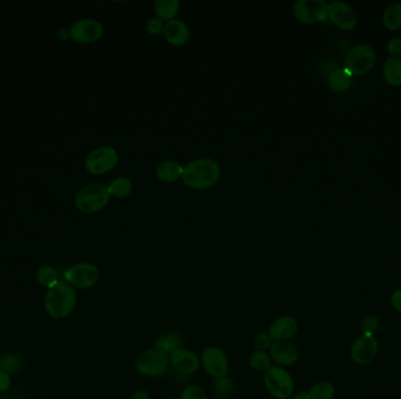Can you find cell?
Instances as JSON below:
<instances>
[{
	"label": "cell",
	"instance_id": "6da1fadb",
	"mask_svg": "<svg viewBox=\"0 0 401 399\" xmlns=\"http://www.w3.org/2000/svg\"><path fill=\"white\" fill-rule=\"evenodd\" d=\"M221 178L220 165L210 158H199L190 162L183 169L182 180L194 190H206L218 184Z\"/></svg>",
	"mask_w": 401,
	"mask_h": 399
},
{
	"label": "cell",
	"instance_id": "7a4b0ae2",
	"mask_svg": "<svg viewBox=\"0 0 401 399\" xmlns=\"http://www.w3.org/2000/svg\"><path fill=\"white\" fill-rule=\"evenodd\" d=\"M45 309L53 319H65L77 306V293L66 281H58L48 288L45 297Z\"/></svg>",
	"mask_w": 401,
	"mask_h": 399
},
{
	"label": "cell",
	"instance_id": "3957f363",
	"mask_svg": "<svg viewBox=\"0 0 401 399\" xmlns=\"http://www.w3.org/2000/svg\"><path fill=\"white\" fill-rule=\"evenodd\" d=\"M376 61L377 53L374 48L370 45H357L347 52L344 60V68L352 77H363L373 70Z\"/></svg>",
	"mask_w": 401,
	"mask_h": 399
},
{
	"label": "cell",
	"instance_id": "277c9868",
	"mask_svg": "<svg viewBox=\"0 0 401 399\" xmlns=\"http://www.w3.org/2000/svg\"><path fill=\"white\" fill-rule=\"evenodd\" d=\"M111 197L108 189L103 184H89L77 192L74 203L82 212L96 213L108 205Z\"/></svg>",
	"mask_w": 401,
	"mask_h": 399
},
{
	"label": "cell",
	"instance_id": "5b68a950",
	"mask_svg": "<svg viewBox=\"0 0 401 399\" xmlns=\"http://www.w3.org/2000/svg\"><path fill=\"white\" fill-rule=\"evenodd\" d=\"M264 385L269 395L276 399H287L295 391V381L283 366H273L264 373Z\"/></svg>",
	"mask_w": 401,
	"mask_h": 399
},
{
	"label": "cell",
	"instance_id": "8992f818",
	"mask_svg": "<svg viewBox=\"0 0 401 399\" xmlns=\"http://www.w3.org/2000/svg\"><path fill=\"white\" fill-rule=\"evenodd\" d=\"M169 356L163 355L155 349L144 350L135 359V369L144 377H161L169 370Z\"/></svg>",
	"mask_w": 401,
	"mask_h": 399
},
{
	"label": "cell",
	"instance_id": "52a82bcc",
	"mask_svg": "<svg viewBox=\"0 0 401 399\" xmlns=\"http://www.w3.org/2000/svg\"><path fill=\"white\" fill-rule=\"evenodd\" d=\"M63 278L73 288L75 287L79 290H89L99 281L100 273L96 265L79 263L66 269Z\"/></svg>",
	"mask_w": 401,
	"mask_h": 399
},
{
	"label": "cell",
	"instance_id": "ba28073f",
	"mask_svg": "<svg viewBox=\"0 0 401 399\" xmlns=\"http://www.w3.org/2000/svg\"><path fill=\"white\" fill-rule=\"evenodd\" d=\"M118 163V151L112 147L96 148L85 159L86 170L96 176L109 173Z\"/></svg>",
	"mask_w": 401,
	"mask_h": 399
},
{
	"label": "cell",
	"instance_id": "9c48e42d",
	"mask_svg": "<svg viewBox=\"0 0 401 399\" xmlns=\"http://www.w3.org/2000/svg\"><path fill=\"white\" fill-rule=\"evenodd\" d=\"M328 8L324 0H298L294 5V15L303 24H317L328 20Z\"/></svg>",
	"mask_w": 401,
	"mask_h": 399
},
{
	"label": "cell",
	"instance_id": "30bf717a",
	"mask_svg": "<svg viewBox=\"0 0 401 399\" xmlns=\"http://www.w3.org/2000/svg\"><path fill=\"white\" fill-rule=\"evenodd\" d=\"M379 352V342L376 336L361 335L351 345V359L358 366H368L373 362Z\"/></svg>",
	"mask_w": 401,
	"mask_h": 399
},
{
	"label": "cell",
	"instance_id": "8fae6325",
	"mask_svg": "<svg viewBox=\"0 0 401 399\" xmlns=\"http://www.w3.org/2000/svg\"><path fill=\"white\" fill-rule=\"evenodd\" d=\"M201 364L206 374L211 377L221 378L228 376L229 361L225 352L218 347H208L201 355Z\"/></svg>",
	"mask_w": 401,
	"mask_h": 399
},
{
	"label": "cell",
	"instance_id": "7c38bea8",
	"mask_svg": "<svg viewBox=\"0 0 401 399\" xmlns=\"http://www.w3.org/2000/svg\"><path fill=\"white\" fill-rule=\"evenodd\" d=\"M70 38L77 44H92L103 34V25L94 19H82L70 26Z\"/></svg>",
	"mask_w": 401,
	"mask_h": 399
},
{
	"label": "cell",
	"instance_id": "4fadbf2b",
	"mask_svg": "<svg viewBox=\"0 0 401 399\" xmlns=\"http://www.w3.org/2000/svg\"><path fill=\"white\" fill-rule=\"evenodd\" d=\"M328 19L342 31L354 30L358 24V15L354 8L342 0L328 4Z\"/></svg>",
	"mask_w": 401,
	"mask_h": 399
},
{
	"label": "cell",
	"instance_id": "5bb4252c",
	"mask_svg": "<svg viewBox=\"0 0 401 399\" xmlns=\"http://www.w3.org/2000/svg\"><path fill=\"white\" fill-rule=\"evenodd\" d=\"M170 364L182 375L195 374L201 366V359L195 352L186 348H179L169 356Z\"/></svg>",
	"mask_w": 401,
	"mask_h": 399
},
{
	"label": "cell",
	"instance_id": "9a60e30c",
	"mask_svg": "<svg viewBox=\"0 0 401 399\" xmlns=\"http://www.w3.org/2000/svg\"><path fill=\"white\" fill-rule=\"evenodd\" d=\"M269 350L271 361L278 366H294L299 359L298 349L289 341H275Z\"/></svg>",
	"mask_w": 401,
	"mask_h": 399
},
{
	"label": "cell",
	"instance_id": "2e32d148",
	"mask_svg": "<svg viewBox=\"0 0 401 399\" xmlns=\"http://www.w3.org/2000/svg\"><path fill=\"white\" fill-rule=\"evenodd\" d=\"M299 326L294 316L285 315L277 319L269 329L273 341H290L298 333Z\"/></svg>",
	"mask_w": 401,
	"mask_h": 399
},
{
	"label": "cell",
	"instance_id": "e0dca14e",
	"mask_svg": "<svg viewBox=\"0 0 401 399\" xmlns=\"http://www.w3.org/2000/svg\"><path fill=\"white\" fill-rule=\"evenodd\" d=\"M163 36L170 45L179 47L188 42L190 39V30L186 22L174 19L165 25Z\"/></svg>",
	"mask_w": 401,
	"mask_h": 399
},
{
	"label": "cell",
	"instance_id": "ac0fdd59",
	"mask_svg": "<svg viewBox=\"0 0 401 399\" xmlns=\"http://www.w3.org/2000/svg\"><path fill=\"white\" fill-rule=\"evenodd\" d=\"M184 166L177 162L167 159L158 164L156 176L163 183H175L183 176Z\"/></svg>",
	"mask_w": 401,
	"mask_h": 399
},
{
	"label": "cell",
	"instance_id": "d6986e66",
	"mask_svg": "<svg viewBox=\"0 0 401 399\" xmlns=\"http://www.w3.org/2000/svg\"><path fill=\"white\" fill-rule=\"evenodd\" d=\"M328 84L333 92H346L352 84V75L345 68H337L328 74Z\"/></svg>",
	"mask_w": 401,
	"mask_h": 399
},
{
	"label": "cell",
	"instance_id": "ffe728a7",
	"mask_svg": "<svg viewBox=\"0 0 401 399\" xmlns=\"http://www.w3.org/2000/svg\"><path fill=\"white\" fill-rule=\"evenodd\" d=\"M384 80L392 87L401 86V58H388L383 67Z\"/></svg>",
	"mask_w": 401,
	"mask_h": 399
},
{
	"label": "cell",
	"instance_id": "44dd1931",
	"mask_svg": "<svg viewBox=\"0 0 401 399\" xmlns=\"http://www.w3.org/2000/svg\"><path fill=\"white\" fill-rule=\"evenodd\" d=\"M180 10L179 0H158L155 1L154 11L156 18L161 19L163 22L174 20Z\"/></svg>",
	"mask_w": 401,
	"mask_h": 399
},
{
	"label": "cell",
	"instance_id": "7402d4cb",
	"mask_svg": "<svg viewBox=\"0 0 401 399\" xmlns=\"http://www.w3.org/2000/svg\"><path fill=\"white\" fill-rule=\"evenodd\" d=\"M181 342L182 341H181L180 335L172 331V333H167L158 337L155 342L154 349L163 355L170 356L177 349L182 348Z\"/></svg>",
	"mask_w": 401,
	"mask_h": 399
},
{
	"label": "cell",
	"instance_id": "603a6c76",
	"mask_svg": "<svg viewBox=\"0 0 401 399\" xmlns=\"http://www.w3.org/2000/svg\"><path fill=\"white\" fill-rule=\"evenodd\" d=\"M383 25L387 30H401V3L386 8L383 13Z\"/></svg>",
	"mask_w": 401,
	"mask_h": 399
},
{
	"label": "cell",
	"instance_id": "cb8c5ba5",
	"mask_svg": "<svg viewBox=\"0 0 401 399\" xmlns=\"http://www.w3.org/2000/svg\"><path fill=\"white\" fill-rule=\"evenodd\" d=\"M308 392L311 399H333L337 390L330 382L321 381L313 384Z\"/></svg>",
	"mask_w": 401,
	"mask_h": 399
},
{
	"label": "cell",
	"instance_id": "d4e9b609",
	"mask_svg": "<svg viewBox=\"0 0 401 399\" xmlns=\"http://www.w3.org/2000/svg\"><path fill=\"white\" fill-rule=\"evenodd\" d=\"M108 192L113 197L126 198L132 194L133 184L128 178L126 177H118L108 185Z\"/></svg>",
	"mask_w": 401,
	"mask_h": 399
},
{
	"label": "cell",
	"instance_id": "484cf974",
	"mask_svg": "<svg viewBox=\"0 0 401 399\" xmlns=\"http://www.w3.org/2000/svg\"><path fill=\"white\" fill-rule=\"evenodd\" d=\"M213 391L220 398H228L235 391V382L228 376L221 378H213Z\"/></svg>",
	"mask_w": 401,
	"mask_h": 399
},
{
	"label": "cell",
	"instance_id": "4316f807",
	"mask_svg": "<svg viewBox=\"0 0 401 399\" xmlns=\"http://www.w3.org/2000/svg\"><path fill=\"white\" fill-rule=\"evenodd\" d=\"M58 278L59 276L56 268L52 267L50 265L41 266L37 271V281L39 282V285L46 288H51L53 285H56V282L59 281Z\"/></svg>",
	"mask_w": 401,
	"mask_h": 399
},
{
	"label": "cell",
	"instance_id": "83f0119b",
	"mask_svg": "<svg viewBox=\"0 0 401 399\" xmlns=\"http://www.w3.org/2000/svg\"><path fill=\"white\" fill-rule=\"evenodd\" d=\"M271 357L266 352L256 350L250 356V366L256 371H266L271 368Z\"/></svg>",
	"mask_w": 401,
	"mask_h": 399
},
{
	"label": "cell",
	"instance_id": "f1b7e54d",
	"mask_svg": "<svg viewBox=\"0 0 401 399\" xmlns=\"http://www.w3.org/2000/svg\"><path fill=\"white\" fill-rule=\"evenodd\" d=\"M361 331L364 335H370V336H376V334L380 329V320L378 316L374 314H368L364 316L361 322Z\"/></svg>",
	"mask_w": 401,
	"mask_h": 399
},
{
	"label": "cell",
	"instance_id": "f546056e",
	"mask_svg": "<svg viewBox=\"0 0 401 399\" xmlns=\"http://www.w3.org/2000/svg\"><path fill=\"white\" fill-rule=\"evenodd\" d=\"M22 359L20 356L15 355V354H8V355L1 357L0 368H1V370L6 371L8 374L17 373V371L22 369Z\"/></svg>",
	"mask_w": 401,
	"mask_h": 399
},
{
	"label": "cell",
	"instance_id": "4dcf8cb0",
	"mask_svg": "<svg viewBox=\"0 0 401 399\" xmlns=\"http://www.w3.org/2000/svg\"><path fill=\"white\" fill-rule=\"evenodd\" d=\"M180 399H209V397L197 385H189L183 389Z\"/></svg>",
	"mask_w": 401,
	"mask_h": 399
},
{
	"label": "cell",
	"instance_id": "1f68e13d",
	"mask_svg": "<svg viewBox=\"0 0 401 399\" xmlns=\"http://www.w3.org/2000/svg\"><path fill=\"white\" fill-rule=\"evenodd\" d=\"M275 341L273 340V337L270 336L269 333H261L258 334L257 336L254 338V345L257 350H262V352H266L268 349L271 348Z\"/></svg>",
	"mask_w": 401,
	"mask_h": 399
},
{
	"label": "cell",
	"instance_id": "d6a6232c",
	"mask_svg": "<svg viewBox=\"0 0 401 399\" xmlns=\"http://www.w3.org/2000/svg\"><path fill=\"white\" fill-rule=\"evenodd\" d=\"M146 29H147L148 33L151 34V36H158L160 33H163L165 24L161 19L155 17V18H151L148 20Z\"/></svg>",
	"mask_w": 401,
	"mask_h": 399
},
{
	"label": "cell",
	"instance_id": "836d02e7",
	"mask_svg": "<svg viewBox=\"0 0 401 399\" xmlns=\"http://www.w3.org/2000/svg\"><path fill=\"white\" fill-rule=\"evenodd\" d=\"M387 52L392 58L401 56V38H392L386 45Z\"/></svg>",
	"mask_w": 401,
	"mask_h": 399
},
{
	"label": "cell",
	"instance_id": "e575fe53",
	"mask_svg": "<svg viewBox=\"0 0 401 399\" xmlns=\"http://www.w3.org/2000/svg\"><path fill=\"white\" fill-rule=\"evenodd\" d=\"M11 386V377L4 370H0V392H5Z\"/></svg>",
	"mask_w": 401,
	"mask_h": 399
},
{
	"label": "cell",
	"instance_id": "d590c367",
	"mask_svg": "<svg viewBox=\"0 0 401 399\" xmlns=\"http://www.w3.org/2000/svg\"><path fill=\"white\" fill-rule=\"evenodd\" d=\"M391 304H392L394 311L401 315V288L394 290L392 297H391Z\"/></svg>",
	"mask_w": 401,
	"mask_h": 399
},
{
	"label": "cell",
	"instance_id": "8d00e7d4",
	"mask_svg": "<svg viewBox=\"0 0 401 399\" xmlns=\"http://www.w3.org/2000/svg\"><path fill=\"white\" fill-rule=\"evenodd\" d=\"M132 399H151V395H149V392L141 389V390H137L133 393Z\"/></svg>",
	"mask_w": 401,
	"mask_h": 399
},
{
	"label": "cell",
	"instance_id": "74e56055",
	"mask_svg": "<svg viewBox=\"0 0 401 399\" xmlns=\"http://www.w3.org/2000/svg\"><path fill=\"white\" fill-rule=\"evenodd\" d=\"M291 399H311V398H310L309 392L301 391L297 392L296 395H292Z\"/></svg>",
	"mask_w": 401,
	"mask_h": 399
},
{
	"label": "cell",
	"instance_id": "f35d334b",
	"mask_svg": "<svg viewBox=\"0 0 401 399\" xmlns=\"http://www.w3.org/2000/svg\"><path fill=\"white\" fill-rule=\"evenodd\" d=\"M0 364H1V357H0Z\"/></svg>",
	"mask_w": 401,
	"mask_h": 399
}]
</instances>
